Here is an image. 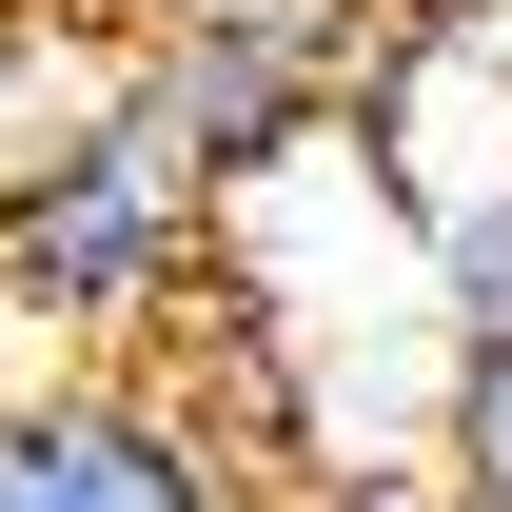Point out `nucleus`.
Listing matches in <instances>:
<instances>
[{"mask_svg": "<svg viewBox=\"0 0 512 512\" xmlns=\"http://www.w3.org/2000/svg\"><path fill=\"white\" fill-rule=\"evenodd\" d=\"M197 276V178L158 158L138 119H60L20 178H0V296L60 335H119Z\"/></svg>", "mask_w": 512, "mask_h": 512, "instance_id": "nucleus-1", "label": "nucleus"}, {"mask_svg": "<svg viewBox=\"0 0 512 512\" xmlns=\"http://www.w3.org/2000/svg\"><path fill=\"white\" fill-rule=\"evenodd\" d=\"M0 512H256L178 394H0Z\"/></svg>", "mask_w": 512, "mask_h": 512, "instance_id": "nucleus-2", "label": "nucleus"}, {"mask_svg": "<svg viewBox=\"0 0 512 512\" xmlns=\"http://www.w3.org/2000/svg\"><path fill=\"white\" fill-rule=\"evenodd\" d=\"M119 119L158 138L178 178H256V158H296V138L335 119V20H178Z\"/></svg>", "mask_w": 512, "mask_h": 512, "instance_id": "nucleus-3", "label": "nucleus"}, {"mask_svg": "<svg viewBox=\"0 0 512 512\" xmlns=\"http://www.w3.org/2000/svg\"><path fill=\"white\" fill-rule=\"evenodd\" d=\"M434 493H453V512H512V335H453V394H434Z\"/></svg>", "mask_w": 512, "mask_h": 512, "instance_id": "nucleus-4", "label": "nucleus"}, {"mask_svg": "<svg viewBox=\"0 0 512 512\" xmlns=\"http://www.w3.org/2000/svg\"><path fill=\"white\" fill-rule=\"evenodd\" d=\"M296 512H453L434 473H335V493H296Z\"/></svg>", "mask_w": 512, "mask_h": 512, "instance_id": "nucleus-5", "label": "nucleus"}]
</instances>
